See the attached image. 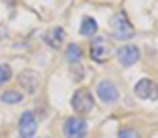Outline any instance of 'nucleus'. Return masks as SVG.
<instances>
[{"label": "nucleus", "instance_id": "nucleus-7", "mask_svg": "<svg viewBox=\"0 0 158 138\" xmlns=\"http://www.w3.org/2000/svg\"><path fill=\"white\" fill-rule=\"evenodd\" d=\"M98 96L105 101V103H116L119 98L118 87L112 81H101L98 85Z\"/></svg>", "mask_w": 158, "mask_h": 138}, {"label": "nucleus", "instance_id": "nucleus-12", "mask_svg": "<svg viewBox=\"0 0 158 138\" xmlns=\"http://www.w3.org/2000/svg\"><path fill=\"white\" fill-rule=\"evenodd\" d=\"M22 98H24V96H22L19 90H4L2 92V96H0V99H2L4 103H9V105H11V103H19V101H22Z\"/></svg>", "mask_w": 158, "mask_h": 138}, {"label": "nucleus", "instance_id": "nucleus-4", "mask_svg": "<svg viewBox=\"0 0 158 138\" xmlns=\"http://www.w3.org/2000/svg\"><path fill=\"white\" fill-rule=\"evenodd\" d=\"M72 109L79 112V114H88L92 109H94V98H92V94L88 90H85V89H81L74 94V98H72Z\"/></svg>", "mask_w": 158, "mask_h": 138}, {"label": "nucleus", "instance_id": "nucleus-9", "mask_svg": "<svg viewBox=\"0 0 158 138\" xmlns=\"http://www.w3.org/2000/svg\"><path fill=\"white\" fill-rule=\"evenodd\" d=\"M63 41H64V30L59 28V26L57 28H52V30H48L44 33V43L48 46H52V48H55V50L61 48Z\"/></svg>", "mask_w": 158, "mask_h": 138}, {"label": "nucleus", "instance_id": "nucleus-5", "mask_svg": "<svg viewBox=\"0 0 158 138\" xmlns=\"http://www.w3.org/2000/svg\"><path fill=\"white\" fill-rule=\"evenodd\" d=\"M19 133L20 138H33L37 133V118L31 111L22 112L20 122H19Z\"/></svg>", "mask_w": 158, "mask_h": 138}, {"label": "nucleus", "instance_id": "nucleus-11", "mask_svg": "<svg viewBox=\"0 0 158 138\" xmlns=\"http://www.w3.org/2000/svg\"><path fill=\"white\" fill-rule=\"evenodd\" d=\"M98 31V22L92 19V17H85L83 22H81V35L85 37H90Z\"/></svg>", "mask_w": 158, "mask_h": 138}, {"label": "nucleus", "instance_id": "nucleus-13", "mask_svg": "<svg viewBox=\"0 0 158 138\" xmlns=\"http://www.w3.org/2000/svg\"><path fill=\"white\" fill-rule=\"evenodd\" d=\"M66 57H68L70 63L77 65L79 61H81V57H83V52H81V48H79L77 44H70L68 46V53H66Z\"/></svg>", "mask_w": 158, "mask_h": 138}, {"label": "nucleus", "instance_id": "nucleus-2", "mask_svg": "<svg viewBox=\"0 0 158 138\" xmlns=\"http://www.w3.org/2000/svg\"><path fill=\"white\" fill-rule=\"evenodd\" d=\"M110 53H112V48H110V43H109V39L105 35H98V37L92 39V43H90V57L96 63L109 61Z\"/></svg>", "mask_w": 158, "mask_h": 138}, {"label": "nucleus", "instance_id": "nucleus-10", "mask_svg": "<svg viewBox=\"0 0 158 138\" xmlns=\"http://www.w3.org/2000/svg\"><path fill=\"white\" fill-rule=\"evenodd\" d=\"M19 81L24 85V89L30 94H33V92L37 90V87H39V74L33 72V70H24V72H20Z\"/></svg>", "mask_w": 158, "mask_h": 138}, {"label": "nucleus", "instance_id": "nucleus-1", "mask_svg": "<svg viewBox=\"0 0 158 138\" xmlns=\"http://www.w3.org/2000/svg\"><path fill=\"white\" fill-rule=\"evenodd\" d=\"M110 30H112V35L119 39V41H127V39H132L136 35L131 20L127 19V15L123 11L116 13L112 19H110Z\"/></svg>", "mask_w": 158, "mask_h": 138}, {"label": "nucleus", "instance_id": "nucleus-14", "mask_svg": "<svg viewBox=\"0 0 158 138\" xmlns=\"http://www.w3.org/2000/svg\"><path fill=\"white\" fill-rule=\"evenodd\" d=\"M9 77H11V66L9 65H0V85L9 81Z\"/></svg>", "mask_w": 158, "mask_h": 138}, {"label": "nucleus", "instance_id": "nucleus-8", "mask_svg": "<svg viewBox=\"0 0 158 138\" xmlns=\"http://www.w3.org/2000/svg\"><path fill=\"white\" fill-rule=\"evenodd\" d=\"M138 59H140V50L136 46L127 44V46H121L118 50V61L123 66H132Z\"/></svg>", "mask_w": 158, "mask_h": 138}, {"label": "nucleus", "instance_id": "nucleus-15", "mask_svg": "<svg viewBox=\"0 0 158 138\" xmlns=\"http://www.w3.org/2000/svg\"><path fill=\"white\" fill-rule=\"evenodd\" d=\"M118 138H140V133L136 129H119Z\"/></svg>", "mask_w": 158, "mask_h": 138}, {"label": "nucleus", "instance_id": "nucleus-6", "mask_svg": "<svg viewBox=\"0 0 158 138\" xmlns=\"http://www.w3.org/2000/svg\"><path fill=\"white\" fill-rule=\"evenodd\" d=\"M134 94L140 99H156L158 98V85L153 79H140L134 87Z\"/></svg>", "mask_w": 158, "mask_h": 138}, {"label": "nucleus", "instance_id": "nucleus-3", "mask_svg": "<svg viewBox=\"0 0 158 138\" xmlns=\"http://www.w3.org/2000/svg\"><path fill=\"white\" fill-rule=\"evenodd\" d=\"M88 131V125L83 118H76V116H70L64 120V125H63V133L66 138H83Z\"/></svg>", "mask_w": 158, "mask_h": 138}]
</instances>
